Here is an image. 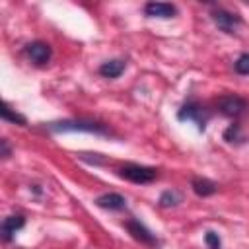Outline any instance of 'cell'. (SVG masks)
I'll list each match as a JSON object with an SVG mask.
<instances>
[{"label": "cell", "instance_id": "cell-14", "mask_svg": "<svg viewBox=\"0 0 249 249\" xmlns=\"http://www.w3.org/2000/svg\"><path fill=\"white\" fill-rule=\"evenodd\" d=\"M179 200H181V196H179V193H175V191H165V193L160 196V204H161V206H175Z\"/></svg>", "mask_w": 249, "mask_h": 249}, {"label": "cell", "instance_id": "cell-13", "mask_svg": "<svg viewBox=\"0 0 249 249\" xmlns=\"http://www.w3.org/2000/svg\"><path fill=\"white\" fill-rule=\"evenodd\" d=\"M2 119H4V121H8V123H14V124H21V126L27 123V121H25V117H21L19 113H14V111L10 109V105H8V103H4V105H2Z\"/></svg>", "mask_w": 249, "mask_h": 249}, {"label": "cell", "instance_id": "cell-16", "mask_svg": "<svg viewBox=\"0 0 249 249\" xmlns=\"http://www.w3.org/2000/svg\"><path fill=\"white\" fill-rule=\"evenodd\" d=\"M204 243L208 245V249H220V247H222L220 235H218L216 231H206V235H204Z\"/></svg>", "mask_w": 249, "mask_h": 249}, {"label": "cell", "instance_id": "cell-5", "mask_svg": "<svg viewBox=\"0 0 249 249\" xmlns=\"http://www.w3.org/2000/svg\"><path fill=\"white\" fill-rule=\"evenodd\" d=\"M124 228L128 230V233L136 239V241H140L142 245H150V247H154V245H158V239H156V235L140 222V220H134V218H130V220H126L124 222Z\"/></svg>", "mask_w": 249, "mask_h": 249}, {"label": "cell", "instance_id": "cell-11", "mask_svg": "<svg viewBox=\"0 0 249 249\" xmlns=\"http://www.w3.org/2000/svg\"><path fill=\"white\" fill-rule=\"evenodd\" d=\"M191 187H193V191L198 195V196H208V195H214L216 193V183L214 181H210V179H206V177H193V181H191Z\"/></svg>", "mask_w": 249, "mask_h": 249}, {"label": "cell", "instance_id": "cell-2", "mask_svg": "<svg viewBox=\"0 0 249 249\" xmlns=\"http://www.w3.org/2000/svg\"><path fill=\"white\" fill-rule=\"evenodd\" d=\"M119 175L130 183H138V185H146L152 183L158 177V171L154 167L148 165H138V163H126L119 169Z\"/></svg>", "mask_w": 249, "mask_h": 249}, {"label": "cell", "instance_id": "cell-17", "mask_svg": "<svg viewBox=\"0 0 249 249\" xmlns=\"http://www.w3.org/2000/svg\"><path fill=\"white\" fill-rule=\"evenodd\" d=\"M0 146H2V158H8L10 156V146H8V140L2 138L0 140Z\"/></svg>", "mask_w": 249, "mask_h": 249}, {"label": "cell", "instance_id": "cell-3", "mask_svg": "<svg viewBox=\"0 0 249 249\" xmlns=\"http://www.w3.org/2000/svg\"><path fill=\"white\" fill-rule=\"evenodd\" d=\"M218 109L224 115L237 119V117H241V115H245L249 111V103L239 95H226V97L218 99Z\"/></svg>", "mask_w": 249, "mask_h": 249}, {"label": "cell", "instance_id": "cell-1", "mask_svg": "<svg viewBox=\"0 0 249 249\" xmlns=\"http://www.w3.org/2000/svg\"><path fill=\"white\" fill-rule=\"evenodd\" d=\"M49 130L53 132H93V134H107V128L97 123V121H58V123H49Z\"/></svg>", "mask_w": 249, "mask_h": 249}, {"label": "cell", "instance_id": "cell-8", "mask_svg": "<svg viewBox=\"0 0 249 249\" xmlns=\"http://www.w3.org/2000/svg\"><path fill=\"white\" fill-rule=\"evenodd\" d=\"M144 14L148 18H173L177 14V8L167 2H148L144 6Z\"/></svg>", "mask_w": 249, "mask_h": 249}, {"label": "cell", "instance_id": "cell-7", "mask_svg": "<svg viewBox=\"0 0 249 249\" xmlns=\"http://www.w3.org/2000/svg\"><path fill=\"white\" fill-rule=\"evenodd\" d=\"M25 54H27L35 64L43 66V64H47V62L51 60L53 51H51V47H49L47 43H43V41H33V43H29V45L25 47Z\"/></svg>", "mask_w": 249, "mask_h": 249}, {"label": "cell", "instance_id": "cell-12", "mask_svg": "<svg viewBox=\"0 0 249 249\" xmlns=\"http://www.w3.org/2000/svg\"><path fill=\"white\" fill-rule=\"evenodd\" d=\"M124 70V60L121 58H113V60H107L99 66V74L105 76V78H119Z\"/></svg>", "mask_w": 249, "mask_h": 249}, {"label": "cell", "instance_id": "cell-9", "mask_svg": "<svg viewBox=\"0 0 249 249\" xmlns=\"http://www.w3.org/2000/svg\"><path fill=\"white\" fill-rule=\"evenodd\" d=\"M95 204L99 208H105V210H123L126 206V200L119 193H105V195L95 198Z\"/></svg>", "mask_w": 249, "mask_h": 249}, {"label": "cell", "instance_id": "cell-10", "mask_svg": "<svg viewBox=\"0 0 249 249\" xmlns=\"http://www.w3.org/2000/svg\"><path fill=\"white\" fill-rule=\"evenodd\" d=\"M23 226H25V218L19 216V214H14V216L4 218V222H2V239L4 241H10L14 237V233L19 231Z\"/></svg>", "mask_w": 249, "mask_h": 249}, {"label": "cell", "instance_id": "cell-15", "mask_svg": "<svg viewBox=\"0 0 249 249\" xmlns=\"http://www.w3.org/2000/svg\"><path fill=\"white\" fill-rule=\"evenodd\" d=\"M233 68H235L237 74L249 76V54H241V56L233 62Z\"/></svg>", "mask_w": 249, "mask_h": 249}, {"label": "cell", "instance_id": "cell-4", "mask_svg": "<svg viewBox=\"0 0 249 249\" xmlns=\"http://www.w3.org/2000/svg\"><path fill=\"white\" fill-rule=\"evenodd\" d=\"M177 119H179V121H195L196 126H198V130H204V124H206L208 115H206L204 107L198 105L196 101H187V103L179 109Z\"/></svg>", "mask_w": 249, "mask_h": 249}, {"label": "cell", "instance_id": "cell-6", "mask_svg": "<svg viewBox=\"0 0 249 249\" xmlns=\"http://www.w3.org/2000/svg\"><path fill=\"white\" fill-rule=\"evenodd\" d=\"M212 19H214V23H216L222 31H226V33H233V31L237 29V25L241 23V19H239L237 14H231V12L222 10V8H218V10L212 12Z\"/></svg>", "mask_w": 249, "mask_h": 249}]
</instances>
